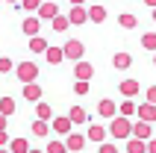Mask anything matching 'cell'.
Returning <instances> with one entry per match:
<instances>
[{
	"label": "cell",
	"mask_w": 156,
	"mask_h": 153,
	"mask_svg": "<svg viewBox=\"0 0 156 153\" xmlns=\"http://www.w3.org/2000/svg\"><path fill=\"white\" fill-rule=\"evenodd\" d=\"M30 153H47V150H38V147H33V150H30Z\"/></svg>",
	"instance_id": "obj_41"
},
{
	"label": "cell",
	"mask_w": 156,
	"mask_h": 153,
	"mask_svg": "<svg viewBox=\"0 0 156 153\" xmlns=\"http://www.w3.org/2000/svg\"><path fill=\"white\" fill-rule=\"evenodd\" d=\"M136 112H139V106H136L133 100H124L121 106H118V115H124V118H130V115H136Z\"/></svg>",
	"instance_id": "obj_27"
},
{
	"label": "cell",
	"mask_w": 156,
	"mask_h": 153,
	"mask_svg": "<svg viewBox=\"0 0 156 153\" xmlns=\"http://www.w3.org/2000/svg\"><path fill=\"white\" fill-rule=\"evenodd\" d=\"M136 115H139V121H147V124H156V103H141Z\"/></svg>",
	"instance_id": "obj_11"
},
{
	"label": "cell",
	"mask_w": 156,
	"mask_h": 153,
	"mask_svg": "<svg viewBox=\"0 0 156 153\" xmlns=\"http://www.w3.org/2000/svg\"><path fill=\"white\" fill-rule=\"evenodd\" d=\"M35 118L38 121H53V109H50V103H35Z\"/></svg>",
	"instance_id": "obj_19"
},
{
	"label": "cell",
	"mask_w": 156,
	"mask_h": 153,
	"mask_svg": "<svg viewBox=\"0 0 156 153\" xmlns=\"http://www.w3.org/2000/svg\"><path fill=\"white\" fill-rule=\"evenodd\" d=\"M112 65L118 71H127L133 65V56H130V53H115V56H112Z\"/></svg>",
	"instance_id": "obj_18"
},
{
	"label": "cell",
	"mask_w": 156,
	"mask_h": 153,
	"mask_svg": "<svg viewBox=\"0 0 156 153\" xmlns=\"http://www.w3.org/2000/svg\"><path fill=\"white\" fill-rule=\"evenodd\" d=\"M153 65H156V53H153Z\"/></svg>",
	"instance_id": "obj_45"
},
{
	"label": "cell",
	"mask_w": 156,
	"mask_h": 153,
	"mask_svg": "<svg viewBox=\"0 0 156 153\" xmlns=\"http://www.w3.org/2000/svg\"><path fill=\"white\" fill-rule=\"evenodd\" d=\"M97 115H100V118H109V121H112L115 115H118V103H115V100H109V97H106V100H100V103H97Z\"/></svg>",
	"instance_id": "obj_7"
},
{
	"label": "cell",
	"mask_w": 156,
	"mask_h": 153,
	"mask_svg": "<svg viewBox=\"0 0 156 153\" xmlns=\"http://www.w3.org/2000/svg\"><path fill=\"white\" fill-rule=\"evenodd\" d=\"M127 153H147V141L130 136V138H127Z\"/></svg>",
	"instance_id": "obj_17"
},
{
	"label": "cell",
	"mask_w": 156,
	"mask_h": 153,
	"mask_svg": "<svg viewBox=\"0 0 156 153\" xmlns=\"http://www.w3.org/2000/svg\"><path fill=\"white\" fill-rule=\"evenodd\" d=\"M0 130H6V115L0 112Z\"/></svg>",
	"instance_id": "obj_38"
},
{
	"label": "cell",
	"mask_w": 156,
	"mask_h": 153,
	"mask_svg": "<svg viewBox=\"0 0 156 153\" xmlns=\"http://www.w3.org/2000/svg\"><path fill=\"white\" fill-rule=\"evenodd\" d=\"M6 3H21V0H6Z\"/></svg>",
	"instance_id": "obj_43"
},
{
	"label": "cell",
	"mask_w": 156,
	"mask_h": 153,
	"mask_svg": "<svg viewBox=\"0 0 156 153\" xmlns=\"http://www.w3.org/2000/svg\"><path fill=\"white\" fill-rule=\"evenodd\" d=\"M74 76H77V80H91V76H94V65L86 62V59L74 62Z\"/></svg>",
	"instance_id": "obj_6"
},
{
	"label": "cell",
	"mask_w": 156,
	"mask_h": 153,
	"mask_svg": "<svg viewBox=\"0 0 156 153\" xmlns=\"http://www.w3.org/2000/svg\"><path fill=\"white\" fill-rule=\"evenodd\" d=\"M56 15H59V6H56V3H41V6H38V18H41V21H53Z\"/></svg>",
	"instance_id": "obj_15"
},
{
	"label": "cell",
	"mask_w": 156,
	"mask_h": 153,
	"mask_svg": "<svg viewBox=\"0 0 156 153\" xmlns=\"http://www.w3.org/2000/svg\"><path fill=\"white\" fill-rule=\"evenodd\" d=\"M9 150H12V153H30L33 147H30L27 138H12V141H9Z\"/></svg>",
	"instance_id": "obj_21"
},
{
	"label": "cell",
	"mask_w": 156,
	"mask_h": 153,
	"mask_svg": "<svg viewBox=\"0 0 156 153\" xmlns=\"http://www.w3.org/2000/svg\"><path fill=\"white\" fill-rule=\"evenodd\" d=\"M30 130H33V136L44 138L47 133H50V124H47V121H38V118H35V121H33V127H30Z\"/></svg>",
	"instance_id": "obj_24"
},
{
	"label": "cell",
	"mask_w": 156,
	"mask_h": 153,
	"mask_svg": "<svg viewBox=\"0 0 156 153\" xmlns=\"http://www.w3.org/2000/svg\"><path fill=\"white\" fill-rule=\"evenodd\" d=\"M133 136L141 138V141H150V138H153V124H147V121H139V124H133Z\"/></svg>",
	"instance_id": "obj_8"
},
{
	"label": "cell",
	"mask_w": 156,
	"mask_h": 153,
	"mask_svg": "<svg viewBox=\"0 0 156 153\" xmlns=\"http://www.w3.org/2000/svg\"><path fill=\"white\" fill-rule=\"evenodd\" d=\"M50 27H53V33H65V30L71 27V21H68V15H56L50 21Z\"/></svg>",
	"instance_id": "obj_23"
},
{
	"label": "cell",
	"mask_w": 156,
	"mask_h": 153,
	"mask_svg": "<svg viewBox=\"0 0 156 153\" xmlns=\"http://www.w3.org/2000/svg\"><path fill=\"white\" fill-rule=\"evenodd\" d=\"M50 130L56 136H71V133H74V121H71L68 115H59V118L50 121Z\"/></svg>",
	"instance_id": "obj_4"
},
{
	"label": "cell",
	"mask_w": 156,
	"mask_h": 153,
	"mask_svg": "<svg viewBox=\"0 0 156 153\" xmlns=\"http://www.w3.org/2000/svg\"><path fill=\"white\" fill-rule=\"evenodd\" d=\"M68 21H71L74 27L86 24V21H88V9H86V6H71V12H68Z\"/></svg>",
	"instance_id": "obj_10"
},
{
	"label": "cell",
	"mask_w": 156,
	"mask_h": 153,
	"mask_svg": "<svg viewBox=\"0 0 156 153\" xmlns=\"http://www.w3.org/2000/svg\"><path fill=\"white\" fill-rule=\"evenodd\" d=\"M86 141H88V138L83 136V133H71V136H65V144H68V150H74V153L83 150V147H86Z\"/></svg>",
	"instance_id": "obj_13"
},
{
	"label": "cell",
	"mask_w": 156,
	"mask_h": 153,
	"mask_svg": "<svg viewBox=\"0 0 156 153\" xmlns=\"http://www.w3.org/2000/svg\"><path fill=\"white\" fill-rule=\"evenodd\" d=\"M0 153H12V150H9V147H0Z\"/></svg>",
	"instance_id": "obj_42"
},
{
	"label": "cell",
	"mask_w": 156,
	"mask_h": 153,
	"mask_svg": "<svg viewBox=\"0 0 156 153\" xmlns=\"http://www.w3.org/2000/svg\"><path fill=\"white\" fill-rule=\"evenodd\" d=\"M97 153H118V147L112 144V141H103V144H100V150Z\"/></svg>",
	"instance_id": "obj_34"
},
{
	"label": "cell",
	"mask_w": 156,
	"mask_h": 153,
	"mask_svg": "<svg viewBox=\"0 0 156 153\" xmlns=\"http://www.w3.org/2000/svg\"><path fill=\"white\" fill-rule=\"evenodd\" d=\"M62 50H65V59L80 62V59H83V53H86V47H83V41H77V38H68V41L62 44Z\"/></svg>",
	"instance_id": "obj_3"
},
{
	"label": "cell",
	"mask_w": 156,
	"mask_h": 153,
	"mask_svg": "<svg viewBox=\"0 0 156 153\" xmlns=\"http://www.w3.org/2000/svg\"><path fill=\"white\" fill-rule=\"evenodd\" d=\"M9 71H15L12 59H9V56H0V74H9Z\"/></svg>",
	"instance_id": "obj_33"
},
{
	"label": "cell",
	"mask_w": 156,
	"mask_h": 153,
	"mask_svg": "<svg viewBox=\"0 0 156 153\" xmlns=\"http://www.w3.org/2000/svg\"><path fill=\"white\" fill-rule=\"evenodd\" d=\"M41 85H38V83H27L24 85V100H35V103H38V100H41Z\"/></svg>",
	"instance_id": "obj_14"
},
{
	"label": "cell",
	"mask_w": 156,
	"mask_h": 153,
	"mask_svg": "<svg viewBox=\"0 0 156 153\" xmlns=\"http://www.w3.org/2000/svg\"><path fill=\"white\" fill-rule=\"evenodd\" d=\"M47 153H68V144L65 141H50L47 144Z\"/></svg>",
	"instance_id": "obj_31"
},
{
	"label": "cell",
	"mask_w": 156,
	"mask_h": 153,
	"mask_svg": "<svg viewBox=\"0 0 156 153\" xmlns=\"http://www.w3.org/2000/svg\"><path fill=\"white\" fill-rule=\"evenodd\" d=\"M144 97H147V103H156V85H150V88H147V94H144Z\"/></svg>",
	"instance_id": "obj_36"
},
{
	"label": "cell",
	"mask_w": 156,
	"mask_h": 153,
	"mask_svg": "<svg viewBox=\"0 0 156 153\" xmlns=\"http://www.w3.org/2000/svg\"><path fill=\"white\" fill-rule=\"evenodd\" d=\"M38 6H41V0H21V9L24 12H38Z\"/></svg>",
	"instance_id": "obj_32"
},
{
	"label": "cell",
	"mask_w": 156,
	"mask_h": 153,
	"mask_svg": "<svg viewBox=\"0 0 156 153\" xmlns=\"http://www.w3.org/2000/svg\"><path fill=\"white\" fill-rule=\"evenodd\" d=\"M153 24H156V9H153Z\"/></svg>",
	"instance_id": "obj_44"
},
{
	"label": "cell",
	"mask_w": 156,
	"mask_h": 153,
	"mask_svg": "<svg viewBox=\"0 0 156 153\" xmlns=\"http://www.w3.org/2000/svg\"><path fill=\"white\" fill-rule=\"evenodd\" d=\"M74 94H77V97H86L88 94V80H77V83H74Z\"/></svg>",
	"instance_id": "obj_30"
},
{
	"label": "cell",
	"mask_w": 156,
	"mask_h": 153,
	"mask_svg": "<svg viewBox=\"0 0 156 153\" xmlns=\"http://www.w3.org/2000/svg\"><path fill=\"white\" fill-rule=\"evenodd\" d=\"M139 80H124L121 85H118V91L124 94V97H127V100H133V97H136V94H139Z\"/></svg>",
	"instance_id": "obj_12"
},
{
	"label": "cell",
	"mask_w": 156,
	"mask_h": 153,
	"mask_svg": "<svg viewBox=\"0 0 156 153\" xmlns=\"http://www.w3.org/2000/svg\"><path fill=\"white\" fill-rule=\"evenodd\" d=\"M68 118L74 121V124H86V121H88V112L83 109V106H74V109L68 112Z\"/></svg>",
	"instance_id": "obj_25"
},
{
	"label": "cell",
	"mask_w": 156,
	"mask_h": 153,
	"mask_svg": "<svg viewBox=\"0 0 156 153\" xmlns=\"http://www.w3.org/2000/svg\"><path fill=\"white\" fill-rule=\"evenodd\" d=\"M147 153H156V138H150V141H147Z\"/></svg>",
	"instance_id": "obj_37"
},
{
	"label": "cell",
	"mask_w": 156,
	"mask_h": 153,
	"mask_svg": "<svg viewBox=\"0 0 156 153\" xmlns=\"http://www.w3.org/2000/svg\"><path fill=\"white\" fill-rule=\"evenodd\" d=\"M47 47H50V44L44 41L41 35H35V38H30V50H33V53H47Z\"/></svg>",
	"instance_id": "obj_26"
},
{
	"label": "cell",
	"mask_w": 156,
	"mask_h": 153,
	"mask_svg": "<svg viewBox=\"0 0 156 153\" xmlns=\"http://www.w3.org/2000/svg\"><path fill=\"white\" fill-rule=\"evenodd\" d=\"M118 24H121L124 30H136V27H139V18L130 15V12H124V15H118Z\"/></svg>",
	"instance_id": "obj_22"
},
{
	"label": "cell",
	"mask_w": 156,
	"mask_h": 153,
	"mask_svg": "<svg viewBox=\"0 0 156 153\" xmlns=\"http://www.w3.org/2000/svg\"><path fill=\"white\" fill-rule=\"evenodd\" d=\"M109 136L118 138V141H127V138L133 136V121L124 118V115H115V118L109 121Z\"/></svg>",
	"instance_id": "obj_1"
},
{
	"label": "cell",
	"mask_w": 156,
	"mask_h": 153,
	"mask_svg": "<svg viewBox=\"0 0 156 153\" xmlns=\"http://www.w3.org/2000/svg\"><path fill=\"white\" fill-rule=\"evenodd\" d=\"M44 59H47V65H59L62 59H65V50H62V47H47V53H44Z\"/></svg>",
	"instance_id": "obj_16"
},
{
	"label": "cell",
	"mask_w": 156,
	"mask_h": 153,
	"mask_svg": "<svg viewBox=\"0 0 156 153\" xmlns=\"http://www.w3.org/2000/svg\"><path fill=\"white\" fill-rule=\"evenodd\" d=\"M15 76L24 85L27 83H35V80H38V65H35V62H18V65H15Z\"/></svg>",
	"instance_id": "obj_2"
},
{
	"label": "cell",
	"mask_w": 156,
	"mask_h": 153,
	"mask_svg": "<svg viewBox=\"0 0 156 153\" xmlns=\"http://www.w3.org/2000/svg\"><path fill=\"white\" fill-rule=\"evenodd\" d=\"M0 112H3V115H15V100H12V97H0Z\"/></svg>",
	"instance_id": "obj_29"
},
{
	"label": "cell",
	"mask_w": 156,
	"mask_h": 153,
	"mask_svg": "<svg viewBox=\"0 0 156 153\" xmlns=\"http://www.w3.org/2000/svg\"><path fill=\"white\" fill-rule=\"evenodd\" d=\"M141 47L150 50V53H156V33H144L141 35Z\"/></svg>",
	"instance_id": "obj_28"
},
{
	"label": "cell",
	"mask_w": 156,
	"mask_h": 153,
	"mask_svg": "<svg viewBox=\"0 0 156 153\" xmlns=\"http://www.w3.org/2000/svg\"><path fill=\"white\" fill-rule=\"evenodd\" d=\"M144 3H147V6H153V9H156V0H144Z\"/></svg>",
	"instance_id": "obj_40"
},
{
	"label": "cell",
	"mask_w": 156,
	"mask_h": 153,
	"mask_svg": "<svg viewBox=\"0 0 156 153\" xmlns=\"http://www.w3.org/2000/svg\"><path fill=\"white\" fill-rule=\"evenodd\" d=\"M83 3H86V0H71V6H83Z\"/></svg>",
	"instance_id": "obj_39"
},
{
	"label": "cell",
	"mask_w": 156,
	"mask_h": 153,
	"mask_svg": "<svg viewBox=\"0 0 156 153\" xmlns=\"http://www.w3.org/2000/svg\"><path fill=\"white\" fill-rule=\"evenodd\" d=\"M21 30H24V35H30V38H35L38 35V30H41V18H24V24H21Z\"/></svg>",
	"instance_id": "obj_9"
},
{
	"label": "cell",
	"mask_w": 156,
	"mask_h": 153,
	"mask_svg": "<svg viewBox=\"0 0 156 153\" xmlns=\"http://www.w3.org/2000/svg\"><path fill=\"white\" fill-rule=\"evenodd\" d=\"M9 141H12L9 133H6V130H0V147H9Z\"/></svg>",
	"instance_id": "obj_35"
},
{
	"label": "cell",
	"mask_w": 156,
	"mask_h": 153,
	"mask_svg": "<svg viewBox=\"0 0 156 153\" xmlns=\"http://www.w3.org/2000/svg\"><path fill=\"white\" fill-rule=\"evenodd\" d=\"M88 21L91 24H103L106 21V6H88Z\"/></svg>",
	"instance_id": "obj_20"
},
{
	"label": "cell",
	"mask_w": 156,
	"mask_h": 153,
	"mask_svg": "<svg viewBox=\"0 0 156 153\" xmlns=\"http://www.w3.org/2000/svg\"><path fill=\"white\" fill-rule=\"evenodd\" d=\"M106 133H109V130H106L103 124H88L86 138H88V141H97V144H103V141H106Z\"/></svg>",
	"instance_id": "obj_5"
}]
</instances>
